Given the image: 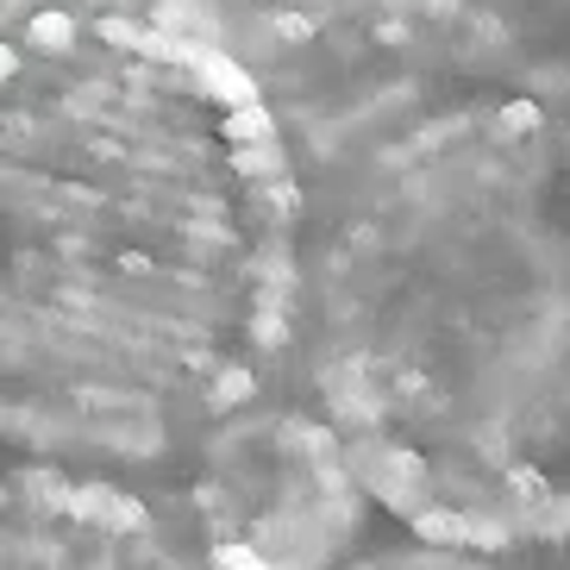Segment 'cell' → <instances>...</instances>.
<instances>
[{"label": "cell", "mask_w": 570, "mask_h": 570, "mask_svg": "<svg viewBox=\"0 0 570 570\" xmlns=\"http://www.w3.org/2000/svg\"><path fill=\"white\" fill-rule=\"evenodd\" d=\"M288 157L233 57L132 19L0 32V445L119 464L288 338Z\"/></svg>", "instance_id": "cell-1"}, {"label": "cell", "mask_w": 570, "mask_h": 570, "mask_svg": "<svg viewBox=\"0 0 570 570\" xmlns=\"http://www.w3.org/2000/svg\"><path fill=\"white\" fill-rule=\"evenodd\" d=\"M0 570H183L151 508L69 464H0Z\"/></svg>", "instance_id": "cell-2"}, {"label": "cell", "mask_w": 570, "mask_h": 570, "mask_svg": "<svg viewBox=\"0 0 570 570\" xmlns=\"http://www.w3.org/2000/svg\"><path fill=\"white\" fill-rule=\"evenodd\" d=\"M414 533L426 546H470V514H452V508H420Z\"/></svg>", "instance_id": "cell-3"}, {"label": "cell", "mask_w": 570, "mask_h": 570, "mask_svg": "<svg viewBox=\"0 0 570 570\" xmlns=\"http://www.w3.org/2000/svg\"><path fill=\"white\" fill-rule=\"evenodd\" d=\"M508 489H514L520 502H546V495H552V489H546V476H539L533 464H514V470H508Z\"/></svg>", "instance_id": "cell-4"}, {"label": "cell", "mask_w": 570, "mask_h": 570, "mask_svg": "<svg viewBox=\"0 0 570 570\" xmlns=\"http://www.w3.org/2000/svg\"><path fill=\"white\" fill-rule=\"evenodd\" d=\"M470 546L495 552V546H508V527H502V520H476V514H470Z\"/></svg>", "instance_id": "cell-5"}, {"label": "cell", "mask_w": 570, "mask_h": 570, "mask_svg": "<svg viewBox=\"0 0 570 570\" xmlns=\"http://www.w3.org/2000/svg\"><path fill=\"white\" fill-rule=\"evenodd\" d=\"M502 126H508V132H533V126H539V107H533V101H508V107H502Z\"/></svg>", "instance_id": "cell-6"}]
</instances>
